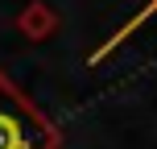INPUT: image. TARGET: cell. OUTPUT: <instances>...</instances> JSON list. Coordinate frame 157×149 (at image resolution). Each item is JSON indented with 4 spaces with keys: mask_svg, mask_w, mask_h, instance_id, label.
<instances>
[{
    "mask_svg": "<svg viewBox=\"0 0 157 149\" xmlns=\"http://www.w3.org/2000/svg\"><path fill=\"white\" fill-rule=\"evenodd\" d=\"M54 124L0 79V149H54Z\"/></svg>",
    "mask_w": 157,
    "mask_h": 149,
    "instance_id": "cell-1",
    "label": "cell"
},
{
    "mask_svg": "<svg viewBox=\"0 0 157 149\" xmlns=\"http://www.w3.org/2000/svg\"><path fill=\"white\" fill-rule=\"evenodd\" d=\"M149 17H157V0H149V4H145V8H141V13H136V17H132V21H128V25H124V29H116V33H112V37H108V41H103V50H95V58H91V62H99V58H103V54H112V50H116V46H120V41H124V37H128V33H132V29H136V25H141V21H149Z\"/></svg>",
    "mask_w": 157,
    "mask_h": 149,
    "instance_id": "cell-2",
    "label": "cell"
}]
</instances>
